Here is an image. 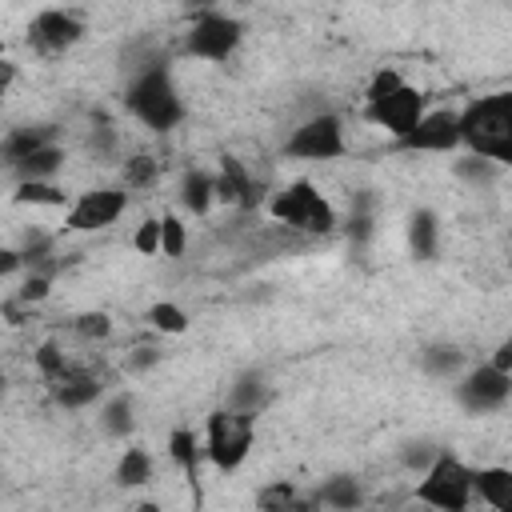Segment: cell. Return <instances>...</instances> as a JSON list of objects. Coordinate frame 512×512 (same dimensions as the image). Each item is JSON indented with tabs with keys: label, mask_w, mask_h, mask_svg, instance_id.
Wrapping results in <instances>:
<instances>
[{
	"label": "cell",
	"mask_w": 512,
	"mask_h": 512,
	"mask_svg": "<svg viewBox=\"0 0 512 512\" xmlns=\"http://www.w3.org/2000/svg\"><path fill=\"white\" fill-rule=\"evenodd\" d=\"M460 136H464V152L512 168V88L468 100L460 108Z\"/></svg>",
	"instance_id": "cell-1"
},
{
	"label": "cell",
	"mask_w": 512,
	"mask_h": 512,
	"mask_svg": "<svg viewBox=\"0 0 512 512\" xmlns=\"http://www.w3.org/2000/svg\"><path fill=\"white\" fill-rule=\"evenodd\" d=\"M124 108H128V116L136 120V124H144L148 132H172L180 120H184V100H180V88H176V80H172V72H168V64H160V60H152V64H144L132 80H128V88H124Z\"/></svg>",
	"instance_id": "cell-2"
},
{
	"label": "cell",
	"mask_w": 512,
	"mask_h": 512,
	"mask_svg": "<svg viewBox=\"0 0 512 512\" xmlns=\"http://www.w3.org/2000/svg\"><path fill=\"white\" fill-rule=\"evenodd\" d=\"M428 112V100L420 88H412L396 68H380L364 88V120L384 128L392 140L408 136L420 116Z\"/></svg>",
	"instance_id": "cell-3"
},
{
	"label": "cell",
	"mask_w": 512,
	"mask_h": 512,
	"mask_svg": "<svg viewBox=\"0 0 512 512\" xmlns=\"http://www.w3.org/2000/svg\"><path fill=\"white\" fill-rule=\"evenodd\" d=\"M268 216L276 224L292 228V232H304V236H332L340 228V216H336L332 200L312 180H292L280 192H272Z\"/></svg>",
	"instance_id": "cell-4"
},
{
	"label": "cell",
	"mask_w": 512,
	"mask_h": 512,
	"mask_svg": "<svg viewBox=\"0 0 512 512\" xmlns=\"http://www.w3.org/2000/svg\"><path fill=\"white\" fill-rule=\"evenodd\" d=\"M256 444V412L244 408H216L204 420V460L216 472H236Z\"/></svg>",
	"instance_id": "cell-5"
},
{
	"label": "cell",
	"mask_w": 512,
	"mask_h": 512,
	"mask_svg": "<svg viewBox=\"0 0 512 512\" xmlns=\"http://www.w3.org/2000/svg\"><path fill=\"white\" fill-rule=\"evenodd\" d=\"M420 504H432L440 512H464L476 504L472 488V468L456 452H436V460L420 472V484L412 492Z\"/></svg>",
	"instance_id": "cell-6"
},
{
	"label": "cell",
	"mask_w": 512,
	"mask_h": 512,
	"mask_svg": "<svg viewBox=\"0 0 512 512\" xmlns=\"http://www.w3.org/2000/svg\"><path fill=\"white\" fill-rule=\"evenodd\" d=\"M240 40H244V24L232 12L204 8L192 16V24L184 32V56L204 60V64H224L236 56Z\"/></svg>",
	"instance_id": "cell-7"
},
{
	"label": "cell",
	"mask_w": 512,
	"mask_h": 512,
	"mask_svg": "<svg viewBox=\"0 0 512 512\" xmlns=\"http://www.w3.org/2000/svg\"><path fill=\"white\" fill-rule=\"evenodd\" d=\"M284 156L288 160H308V164H328L348 156V136H344V120L336 112H312L308 120H300L292 128V136L284 140Z\"/></svg>",
	"instance_id": "cell-8"
},
{
	"label": "cell",
	"mask_w": 512,
	"mask_h": 512,
	"mask_svg": "<svg viewBox=\"0 0 512 512\" xmlns=\"http://www.w3.org/2000/svg\"><path fill=\"white\" fill-rule=\"evenodd\" d=\"M24 40L36 56H64L84 40V16L76 8H44L28 20Z\"/></svg>",
	"instance_id": "cell-9"
},
{
	"label": "cell",
	"mask_w": 512,
	"mask_h": 512,
	"mask_svg": "<svg viewBox=\"0 0 512 512\" xmlns=\"http://www.w3.org/2000/svg\"><path fill=\"white\" fill-rule=\"evenodd\" d=\"M124 208H128V188L124 184L88 188L64 208V228L68 232H104L124 216Z\"/></svg>",
	"instance_id": "cell-10"
},
{
	"label": "cell",
	"mask_w": 512,
	"mask_h": 512,
	"mask_svg": "<svg viewBox=\"0 0 512 512\" xmlns=\"http://www.w3.org/2000/svg\"><path fill=\"white\" fill-rule=\"evenodd\" d=\"M512 400V372L496 368L492 360L480 364V368H468L460 380H456V404L472 416H484V412H496Z\"/></svg>",
	"instance_id": "cell-11"
},
{
	"label": "cell",
	"mask_w": 512,
	"mask_h": 512,
	"mask_svg": "<svg viewBox=\"0 0 512 512\" xmlns=\"http://www.w3.org/2000/svg\"><path fill=\"white\" fill-rule=\"evenodd\" d=\"M396 148L404 152H436V156H448V152H460L464 148V136H460V112L452 108H428L420 116V124L396 140Z\"/></svg>",
	"instance_id": "cell-12"
},
{
	"label": "cell",
	"mask_w": 512,
	"mask_h": 512,
	"mask_svg": "<svg viewBox=\"0 0 512 512\" xmlns=\"http://www.w3.org/2000/svg\"><path fill=\"white\" fill-rule=\"evenodd\" d=\"M216 200L224 204H236V208H256L264 200V188L260 180L244 168V160L236 156H220V168H216Z\"/></svg>",
	"instance_id": "cell-13"
},
{
	"label": "cell",
	"mask_w": 512,
	"mask_h": 512,
	"mask_svg": "<svg viewBox=\"0 0 512 512\" xmlns=\"http://www.w3.org/2000/svg\"><path fill=\"white\" fill-rule=\"evenodd\" d=\"M48 392H52V400H56L60 408L80 412V408H88V404H96V400L104 396V384H100V376H96V372H88V368L72 364L64 376H56V380L48 384Z\"/></svg>",
	"instance_id": "cell-14"
},
{
	"label": "cell",
	"mask_w": 512,
	"mask_h": 512,
	"mask_svg": "<svg viewBox=\"0 0 512 512\" xmlns=\"http://www.w3.org/2000/svg\"><path fill=\"white\" fill-rule=\"evenodd\" d=\"M472 488H476L480 504H488L496 512H512V468H504V464L472 468Z\"/></svg>",
	"instance_id": "cell-15"
},
{
	"label": "cell",
	"mask_w": 512,
	"mask_h": 512,
	"mask_svg": "<svg viewBox=\"0 0 512 512\" xmlns=\"http://www.w3.org/2000/svg\"><path fill=\"white\" fill-rule=\"evenodd\" d=\"M44 144H56V128L52 124H24V128H12L4 136V164L16 168L24 156H32L36 148Z\"/></svg>",
	"instance_id": "cell-16"
},
{
	"label": "cell",
	"mask_w": 512,
	"mask_h": 512,
	"mask_svg": "<svg viewBox=\"0 0 512 512\" xmlns=\"http://www.w3.org/2000/svg\"><path fill=\"white\" fill-rule=\"evenodd\" d=\"M176 200H180V208H184V212H192V216H204V212L216 204V176H212V172H204V168H192V172H184Z\"/></svg>",
	"instance_id": "cell-17"
},
{
	"label": "cell",
	"mask_w": 512,
	"mask_h": 512,
	"mask_svg": "<svg viewBox=\"0 0 512 512\" xmlns=\"http://www.w3.org/2000/svg\"><path fill=\"white\" fill-rule=\"evenodd\" d=\"M408 248L416 260H432L440 248V220L432 208H416L408 216Z\"/></svg>",
	"instance_id": "cell-18"
},
{
	"label": "cell",
	"mask_w": 512,
	"mask_h": 512,
	"mask_svg": "<svg viewBox=\"0 0 512 512\" xmlns=\"http://www.w3.org/2000/svg\"><path fill=\"white\" fill-rule=\"evenodd\" d=\"M268 380H264V372H256V368H248V372H240L236 376V384L228 388V404L232 408H244V412H256L260 416V408L268 404Z\"/></svg>",
	"instance_id": "cell-19"
},
{
	"label": "cell",
	"mask_w": 512,
	"mask_h": 512,
	"mask_svg": "<svg viewBox=\"0 0 512 512\" xmlns=\"http://www.w3.org/2000/svg\"><path fill=\"white\" fill-rule=\"evenodd\" d=\"M64 148L60 144H44V148H36L32 156H24L12 172H16V180H56V172L64 168Z\"/></svg>",
	"instance_id": "cell-20"
},
{
	"label": "cell",
	"mask_w": 512,
	"mask_h": 512,
	"mask_svg": "<svg viewBox=\"0 0 512 512\" xmlns=\"http://www.w3.org/2000/svg\"><path fill=\"white\" fill-rule=\"evenodd\" d=\"M100 428H104L108 436H116V440H124V436L136 428V404H132L128 392H116V396H108V400L100 404Z\"/></svg>",
	"instance_id": "cell-21"
},
{
	"label": "cell",
	"mask_w": 512,
	"mask_h": 512,
	"mask_svg": "<svg viewBox=\"0 0 512 512\" xmlns=\"http://www.w3.org/2000/svg\"><path fill=\"white\" fill-rule=\"evenodd\" d=\"M168 456L176 468H184V476H196V468L204 460V436H196V428H172Z\"/></svg>",
	"instance_id": "cell-22"
},
{
	"label": "cell",
	"mask_w": 512,
	"mask_h": 512,
	"mask_svg": "<svg viewBox=\"0 0 512 512\" xmlns=\"http://www.w3.org/2000/svg\"><path fill=\"white\" fill-rule=\"evenodd\" d=\"M12 204H44V208H68V192L56 180H16Z\"/></svg>",
	"instance_id": "cell-23"
},
{
	"label": "cell",
	"mask_w": 512,
	"mask_h": 512,
	"mask_svg": "<svg viewBox=\"0 0 512 512\" xmlns=\"http://www.w3.org/2000/svg\"><path fill=\"white\" fill-rule=\"evenodd\" d=\"M120 180H124L128 192L152 188V184L160 180V160H156L152 152H132V156H124V164H120Z\"/></svg>",
	"instance_id": "cell-24"
},
{
	"label": "cell",
	"mask_w": 512,
	"mask_h": 512,
	"mask_svg": "<svg viewBox=\"0 0 512 512\" xmlns=\"http://www.w3.org/2000/svg\"><path fill=\"white\" fill-rule=\"evenodd\" d=\"M316 504H328V508H356L364 504V488L356 476H332L316 488Z\"/></svg>",
	"instance_id": "cell-25"
},
{
	"label": "cell",
	"mask_w": 512,
	"mask_h": 512,
	"mask_svg": "<svg viewBox=\"0 0 512 512\" xmlns=\"http://www.w3.org/2000/svg\"><path fill=\"white\" fill-rule=\"evenodd\" d=\"M148 480H152V452L124 448V456L116 460V484L120 488H144Z\"/></svg>",
	"instance_id": "cell-26"
},
{
	"label": "cell",
	"mask_w": 512,
	"mask_h": 512,
	"mask_svg": "<svg viewBox=\"0 0 512 512\" xmlns=\"http://www.w3.org/2000/svg\"><path fill=\"white\" fill-rule=\"evenodd\" d=\"M460 364H464V352L456 344H428L420 352V368L428 376H440V380H452L460 372Z\"/></svg>",
	"instance_id": "cell-27"
},
{
	"label": "cell",
	"mask_w": 512,
	"mask_h": 512,
	"mask_svg": "<svg viewBox=\"0 0 512 512\" xmlns=\"http://www.w3.org/2000/svg\"><path fill=\"white\" fill-rule=\"evenodd\" d=\"M188 248V228L176 212H160V256L168 260H180Z\"/></svg>",
	"instance_id": "cell-28"
},
{
	"label": "cell",
	"mask_w": 512,
	"mask_h": 512,
	"mask_svg": "<svg viewBox=\"0 0 512 512\" xmlns=\"http://www.w3.org/2000/svg\"><path fill=\"white\" fill-rule=\"evenodd\" d=\"M32 360H36V372H40L44 384H52L56 376H64V372L72 368V360L64 356V348H60L56 340H44V344L32 352Z\"/></svg>",
	"instance_id": "cell-29"
},
{
	"label": "cell",
	"mask_w": 512,
	"mask_h": 512,
	"mask_svg": "<svg viewBox=\"0 0 512 512\" xmlns=\"http://www.w3.org/2000/svg\"><path fill=\"white\" fill-rule=\"evenodd\" d=\"M148 324H152L156 332L180 336V332L188 328V312H184L180 304H172V300H160V304H152V308H148Z\"/></svg>",
	"instance_id": "cell-30"
},
{
	"label": "cell",
	"mask_w": 512,
	"mask_h": 512,
	"mask_svg": "<svg viewBox=\"0 0 512 512\" xmlns=\"http://www.w3.org/2000/svg\"><path fill=\"white\" fill-rule=\"evenodd\" d=\"M496 172H500V164L488 160V156H476V152H468V156L456 160V176L468 180V184H492Z\"/></svg>",
	"instance_id": "cell-31"
},
{
	"label": "cell",
	"mask_w": 512,
	"mask_h": 512,
	"mask_svg": "<svg viewBox=\"0 0 512 512\" xmlns=\"http://www.w3.org/2000/svg\"><path fill=\"white\" fill-rule=\"evenodd\" d=\"M256 504L260 508H300L304 500H300V492H296L292 480H276V484H264L256 492Z\"/></svg>",
	"instance_id": "cell-32"
},
{
	"label": "cell",
	"mask_w": 512,
	"mask_h": 512,
	"mask_svg": "<svg viewBox=\"0 0 512 512\" xmlns=\"http://www.w3.org/2000/svg\"><path fill=\"white\" fill-rule=\"evenodd\" d=\"M72 328H76V336H84V340H108V336H112V316H108V312H80V316L72 320Z\"/></svg>",
	"instance_id": "cell-33"
},
{
	"label": "cell",
	"mask_w": 512,
	"mask_h": 512,
	"mask_svg": "<svg viewBox=\"0 0 512 512\" xmlns=\"http://www.w3.org/2000/svg\"><path fill=\"white\" fill-rule=\"evenodd\" d=\"M132 248H136L140 256H160V216L140 220V228L132 232Z\"/></svg>",
	"instance_id": "cell-34"
},
{
	"label": "cell",
	"mask_w": 512,
	"mask_h": 512,
	"mask_svg": "<svg viewBox=\"0 0 512 512\" xmlns=\"http://www.w3.org/2000/svg\"><path fill=\"white\" fill-rule=\"evenodd\" d=\"M48 288H52L48 272H40V268H28V276H24L20 292H16V300H20V304H36V300H44V296H48Z\"/></svg>",
	"instance_id": "cell-35"
},
{
	"label": "cell",
	"mask_w": 512,
	"mask_h": 512,
	"mask_svg": "<svg viewBox=\"0 0 512 512\" xmlns=\"http://www.w3.org/2000/svg\"><path fill=\"white\" fill-rule=\"evenodd\" d=\"M368 236H372V212H368V204H356L348 212V240L352 244H364Z\"/></svg>",
	"instance_id": "cell-36"
},
{
	"label": "cell",
	"mask_w": 512,
	"mask_h": 512,
	"mask_svg": "<svg viewBox=\"0 0 512 512\" xmlns=\"http://www.w3.org/2000/svg\"><path fill=\"white\" fill-rule=\"evenodd\" d=\"M432 460H436V452H432L428 444H408V452H404V464H408V468H420V472H424Z\"/></svg>",
	"instance_id": "cell-37"
},
{
	"label": "cell",
	"mask_w": 512,
	"mask_h": 512,
	"mask_svg": "<svg viewBox=\"0 0 512 512\" xmlns=\"http://www.w3.org/2000/svg\"><path fill=\"white\" fill-rule=\"evenodd\" d=\"M160 360V352L156 348H136L132 356H128V372H140V368H152Z\"/></svg>",
	"instance_id": "cell-38"
},
{
	"label": "cell",
	"mask_w": 512,
	"mask_h": 512,
	"mask_svg": "<svg viewBox=\"0 0 512 512\" xmlns=\"http://www.w3.org/2000/svg\"><path fill=\"white\" fill-rule=\"evenodd\" d=\"M492 364H496V368H504V372H512V336H504V340L496 344V352H492Z\"/></svg>",
	"instance_id": "cell-39"
},
{
	"label": "cell",
	"mask_w": 512,
	"mask_h": 512,
	"mask_svg": "<svg viewBox=\"0 0 512 512\" xmlns=\"http://www.w3.org/2000/svg\"><path fill=\"white\" fill-rule=\"evenodd\" d=\"M216 4H220V0H188L192 12H204V8H216Z\"/></svg>",
	"instance_id": "cell-40"
}]
</instances>
